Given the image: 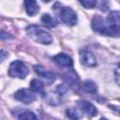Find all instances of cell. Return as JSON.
Listing matches in <instances>:
<instances>
[{
	"label": "cell",
	"mask_w": 120,
	"mask_h": 120,
	"mask_svg": "<svg viewBox=\"0 0 120 120\" xmlns=\"http://www.w3.org/2000/svg\"><path fill=\"white\" fill-rule=\"evenodd\" d=\"M26 34L30 38L35 40L38 43L41 44H50L52 42V35L46 31L44 28L38 25H29L26 27Z\"/></svg>",
	"instance_id": "1"
},
{
	"label": "cell",
	"mask_w": 120,
	"mask_h": 120,
	"mask_svg": "<svg viewBox=\"0 0 120 120\" xmlns=\"http://www.w3.org/2000/svg\"><path fill=\"white\" fill-rule=\"evenodd\" d=\"M28 68L25 66V64L20 60L13 61L8 68V75L12 78H19V79H24L28 75Z\"/></svg>",
	"instance_id": "2"
},
{
	"label": "cell",
	"mask_w": 120,
	"mask_h": 120,
	"mask_svg": "<svg viewBox=\"0 0 120 120\" xmlns=\"http://www.w3.org/2000/svg\"><path fill=\"white\" fill-rule=\"evenodd\" d=\"M105 22H106L109 36L117 37L119 35V24H120L119 11L114 10L110 12L107 19L105 20Z\"/></svg>",
	"instance_id": "3"
},
{
	"label": "cell",
	"mask_w": 120,
	"mask_h": 120,
	"mask_svg": "<svg viewBox=\"0 0 120 120\" xmlns=\"http://www.w3.org/2000/svg\"><path fill=\"white\" fill-rule=\"evenodd\" d=\"M58 16L60 18V20L68 24V25H75L77 22V15L76 12L69 7H62L59 8V11H58Z\"/></svg>",
	"instance_id": "4"
},
{
	"label": "cell",
	"mask_w": 120,
	"mask_h": 120,
	"mask_svg": "<svg viewBox=\"0 0 120 120\" xmlns=\"http://www.w3.org/2000/svg\"><path fill=\"white\" fill-rule=\"evenodd\" d=\"M14 98L20 102H22L24 104H29L36 99V94L30 89L22 88L15 92Z\"/></svg>",
	"instance_id": "5"
},
{
	"label": "cell",
	"mask_w": 120,
	"mask_h": 120,
	"mask_svg": "<svg viewBox=\"0 0 120 120\" xmlns=\"http://www.w3.org/2000/svg\"><path fill=\"white\" fill-rule=\"evenodd\" d=\"M91 25H92V29H93L95 32L100 33V34H102V35H107V36H109L105 20H104L101 16H98V15L94 16V18H93V20H92V24H91Z\"/></svg>",
	"instance_id": "6"
},
{
	"label": "cell",
	"mask_w": 120,
	"mask_h": 120,
	"mask_svg": "<svg viewBox=\"0 0 120 120\" xmlns=\"http://www.w3.org/2000/svg\"><path fill=\"white\" fill-rule=\"evenodd\" d=\"M80 60H81V63L85 67L93 68L98 65L97 58L95 57V55L92 52H90L88 51H81Z\"/></svg>",
	"instance_id": "7"
},
{
	"label": "cell",
	"mask_w": 120,
	"mask_h": 120,
	"mask_svg": "<svg viewBox=\"0 0 120 120\" xmlns=\"http://www.w3.org/2000/svg\"><path fill=\"white\" fill-rule=\"evenodd\" d=\"M34 69H35L36 73H37L38 75H39L41 78H43V79L45 80V82H46L48 84H50V83H52V82H54V80H55L54 74H53L52 72L49 71V70H46V69H45L43 67H41L40 65L35 66V67H34Z\"/></svg>",
	"instance_id": "8"
},
{
	"label": "cell",
	"mask_w": 120,
	"mask_h": 120,
	"mask_svg": "<svg viewBox=\"0 0 120 120\" xmlns=\"http://www.w3.org/2000/svg\"><path fill=\"white\" fill-rule=\"evenodd\" d=\"M77 105L84 113H86L89 116H95L98 113L97 108L92 103H90L86 100H79L77 102Z\"/></svg>",
	"instance_id": "9"
},
{
	"label": "cell",
	"mask_w": 120,
	"mask_h": 120,
	"mask_svg": "<svg viewBox=\"0 0 120 120\" xmlns=\"http://www.w3.org/2000/svg\"><path fill=\"white\" fill-rule=\"evenodd\" d=\"M53 62L59 66V67H62V68H70L72 67L73 65V62H72V59L65 54V53H58L56 54L54 57H53Z\"/></svg>",
	"instance_id": "10"
},
{
	"label": "cell",
	"mask_w": 120,
	"mask_h": 120,
	"mask_svg": "<svg viewBox=\"0 0 120 120\" xmlns=\"http://www.w3.org/2000/svg\"><path fill=\"white\" fill-rule=\"evenodd\" d=\"M24 8L26 10V13L29 16H34L36 15L38 10H39V6L36 1H25L24 2Z\"/></svg>",
	"instance_id": "11"
},
{
	"label": "cell",
	"mask_w": 120,
	"mask_h": 120,
	"mask_svg": "<svg viewBox=\"0 0 120 120\" xmlns=\"http://www.w3.org/2000/svg\"><path fill=\"white\" fill-rule=\"evenodd\" d=\"M30 89L33 92H38L41 95H44V84L42 82L37 80V79H33L30 82Z\"/></svg>",
	"instance_id": "12"
},
{
	"label": "cell",
	"mask_w": 120,
	"mask_h": 120,
	"mask_svg": "<svg viewBox=\"0 0 120 120\" xmlns=\"http://www.w3.org/2000/svg\"><path fill=\"white\" fill-rule=\"evenodd\" d=\"M41 22L49 27H55L57 25V21L48 13L43 14L41 16Z\"/></svg>",
	"instance_id": "13"
},
{
	"label": "cell",
	"mask_w": 120,
	"mask_h": 120,
	"mask_svg": "<svg viewBox=\"0 0 120 120\" xmlns=\"http://www.w3.org/2000/svg\"><path fill=\"white\" fill-rule=\"evenodd\" d=\"M66 114L69 120H80L82 118V113L75 108H68L66 110Z\"/></svg>",
	"instance_id": "14"
},
{
	"label": "cell",
	"mask_w": 120,
	"mask_h": 120,
	"mask_svg": "<svg viewBox=\"0 0 120 120\" xmlns=\"http://www.w3.org/2000/svg\"><path fill=\"white\" fill-rule=\"evenodd\" d=\"M18 120H38V117L31 111H24L18 116Z\"/></svg>",
	"instance_id": "15"
},
{
	"label": "cell",
	"mask_w": 120,
	"mask_h": 120,
	"mask_svg": "<svg viewBox=\"0 0 120 120\" xmlns=\"http://www.w3.org/2000/svg\"><path fill=\"white\" fill-rule=\"evenodd\" d=\"M83 88L85 91L89 93H96L98 90L97 84L93 81H89V80H86L83 82Z\"/></svg>",
	"instance_id": "16"
},
{
	"label": "cell",
	"mask_w": 120,
	"mask_h": 120,
	"mask_svg": "<svg viewBox=\"0 0 120 120\" xmlns=\"http://www.w3.org/2000/svg\"><path fill=\"white\" fill-rule=\"evenodd\" d=\"M80 4L85 8H94L97 6V1L95 0H81Z\"/></svg>",
	"instance_id": "17"
},
{
	"label": "cell",
	"mask_w": 120,
	"mask_h": 120,
	"mask_svg": "<svg viewBox=\"0 0 120 120\" xmlns=\"http://www.w3.org/2000/svg\"><path fill=\"white\" fill-rule=\"evenodd\" d=\"M56 90L58 91V93H59L60 95H62V94H65V93L68 91V88H67L64 84H60V85H58V86L56 87Z\"/></svg>",
	"instance_id": "18"
},
{
	"label": "cell",
	"mask_w": 120,
	"mask_h": 120,
	"mask_svg": "<svg viewBox=\"0 0 120 120\" xmlns=\"http://www.w3.org/2000/svg\"><path fill=\"white\" fill-rule=\"evenodd\" d=\"M8 56V53L5 50H0V63H2L7 57Z\"/></svg>",
	"instance_id": "19"
},
{
	"label": "cell",
	"mask_w": 120,
	"mask_h": 120,
	"mask_svg": "<svg viewBox=\"0 0 120 120\" xmlns=\"http://www.w3.org/2000/svg\"><path fill=\"white\" fill-rule=\"evenodd\" d=\"M118 77H119V68H117L115 69V80H116V82H117V83H119V79H118Z\"/></svg>",
	"instance_id": "20"
},
{
	"label": "cell",
	"mask_w": 120,
	"mask_h": 120,
	"mask_svg": "<svg viewBox=\"0 0 120 120\" xmlns=\"http://www.w3.org/2000/svg\"><path fill=\"white\" fill-rule=\"evenodd\" d=\"M100 120H108V119H106V118H101Z\"/></svg>",
	"instance_id": "21"
}]
</instances>
